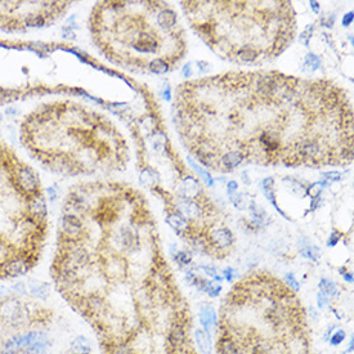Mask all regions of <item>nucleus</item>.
<instances>
[{
	"instance_id": "obj_1",
	"label": "nucleus",
	"mask_w": 354,
	"mask_h": 354,
	"mask_svg": "<svg viewBox=\"0 0 354 354\" xmlns=\"http://www.w3.org/2000/svg\"><path fill=\"white\" fill-rule=\"evenodd\" d=\"M36 260V255L13 251V254L0 264V278H18L26 276L33 270Z\"/></svg>"
},
{
	"instance_id": "obj_2",
	"label": "nucleus",
	"mask_w": 354,
	"mask_h": 354,
	"mask_svg": "<svg viewBox=\"0 0 354 354\" xmlns=\"http://www.w3.org/2000/svg\"><path fill=\"white\" fill-rule=\"evenodd\" d=\"M12 179L16 188L18 189L21 195L25 196V199H29L31 196H35L41 192L39 175L30 166L19 164L12 173Z\"/></svg>"
},
{
	"instance_id": "obj_3",
	"label": "nucleus",
	"mask_w": 354,
	"mask_h": 354,
	"mask_svg": "<svg viewBox=\"0 0 354 354\" xmlns=\"http://www.w3.org/2000/svg\"><path fill=\"white\" fill-rule=\"evenodd\" d=\"M59 233L65 241H83L85 227L83 219L72 213H65L59 219Z\"/></svg>"
},
{
	"instance_id": "obj_4",
	"label": "nucleus",
	"mask_w": 354,
	"mask_h": 354,
	"mask_svg": "<svg viewBox=\"0 0 354 354\" xmlns=\"http://www.w3.org/2000/svg\"><path fill=\"white\" fill-rule=\"evenodd\" d=\"M25 215L36 221L37 224L47 227L48 220V206L43 193H37L26 199V207H25Z\"/></svg>"
},
{
	"instance_id": "obj_5",
	"label": "nucleus",
	"mask_w": 354,
	"mask_h": 354,
	"mask_svg": "<svg viewBox=\"0 0 354 354\" xmlns=\"http://www.w3.org/2000/svg\"><path fill=\"white\" fill-rule=\"evenodd\" d=\"M175 207H177L178 214L185 217L188 221H193L196 219H199L203 213L201 203L196 202L195 200L181 199L175 203Z\"/></svg>"
},
{
	"instance_id": "obj_6",
	"label": "nucleus",
	"mask_w": 354,
	"mask_h": 354,
	"mask_svg": "<svg viewBox=\"0 0 354 354\" xmlns=\"http://www.w3.org/2000/svg\"><path fill=\"white\" fill-rule=\"evenodd\" d=\"M233 242H235V237L228 228L219 227V228L210 231V233H209V244L219 249V250L229 249L233 245Z\"/></svg>"
},
{
	"instance_id": "obj_7",
	"label": "nucleus",
	"mask_w": 354,
	"mask_h": 354,
	"mask_svg": "<svg viewBox=\"0 0 354 354\" xmlns=\"http://www.w3.org/2000/svg\"><path fill=\"white\" fill-rule=\"evenodd\" d=\"M199 318L200 323L202 326V330L205 332H207L209 335L217 328V325H218V316H217L214 306L210 305V304H203L200 308Z\"/></svg>"
},
{
	"instance_id": "obj_8",
	"label": "nucleus",
	"mask_w": 354,
	"mask_h": 354,
	"mask_svg": "<svg viewBox=\"0 0 354 354\" xmlns=\"http://www.w3.org/2000/svg\"><path fill=\"white\" fill-rule=\"evenodd\" d=\"M29 288V296L37 302H47L51 296V285L48 282H43L36 278H31L26 282Z\"/></svg>"
},
{
	"instance_id": "obj_9",
	"label": "nucleus",
	"mask_w": 354,
	"mask_h": 354,
	"mask_svg": "<svg viewBox=\"0 0 354 354\" xmlns=\"http://www.w3.org/2000/svg\"><path fill=\"white\" fill-rule=\"evenodd\" d=\"M244 161V156L238 151H229L218 159V166L223 171H232L236 166L240 165Z\"/></svg>"
},
{
	"instance_id": "obj_10",
	"label": "nucleus",
	"mask_w": 354,
	"mask_h": 354,
	"mask_svg": "<svg viewBox=\"0 0 354 354\" xmlns=\"http://www.w3.org/2000/svg\"><path fill=\"white\" fill-rule=\"evenodd\" d=\"M166 223L178 233V235H185L191 232V223L185 217H182L178 213H171L166 217Z\"/></svg>"
},
{
	"instance_id": "obj_11",
	"label": "nucleus",
	"mask_w": 354,
	"mask_h": 354,
	"mask_svg": "<svg viewBox=\"0 0 354 354\" xmlns=\"http://www.w3.org/2000/svg\"><path fill=\"white\" fill-rule=\"evenodd\" d=\"M187 341V334L185 327L179 323H175L169 331V344L173 349H182Z\"/></svg>"
},
{
	"instance_id": "obj_12",
	"label": "nucleus",
	"mask_w": 354,
	"mask_h": 354,
	"mask_svg": "<svg viewBox=\"0 0 354 354\" xmlns=\"http://www.w3.org/2000/svg\"><path fill=\"white\" fill-rule=\"evenodd\" d=\"M196 287L199 288L200 291L206 292L207 295L210 298H217L219 296L221 291V285L218 284V282H213L210 280H203V278H196L195 282H193Z\"/></svg>"
},
{
	"instance_id": "obj_13",
	"label": "nucleus",
	"mask_w": 354,
	"mask_h": 354,
	"mask_svg": "<svg viewBox=\"0 0 354 354\" xmlns=\"http://www.w3.org/2000/svg\"><path fill=\"white\" fill-rule=\"evenodd\" d=\"M195 340L196 345L200 349L202 354H211L213 353V341H211V336L205 332L202 328H196L195 330Z\"/></svg>"
},
{
	"instance_id": "obj_14",
	"label": "nucleus",
	"mask_w": 354,
	"mask_h": 354,
	"mask_svg": "<svg viewBox=\"0 0 354 354\" xmlns=\"http://www.w3.org/2000/svg\"><path fill=\"white\" fill-rule=\"evenodd\" d=\"M71 354H92V343L84 335L76 336L70 343Z\"/></svg>"
},
{
	"instance_id": "obj_15",
	"label": "nucleus",
	"mask_w": 354,
	"mask_h": 354,
	"mask_svg": "<svg viewBox=\"0 0 354 354\" xmlns=\"http://www.w3.org/2000/svg\"><path fill=\"white\" fill-rule=\"evenodd\" d=\"M157 23H159L163 29L166 30L173 29V27L177 25V15H175L171 9H169V8L163 9V11L157 15Z\"/></svg>"
},
{
	"instance_id": "obj_16",
	"label": "nucleus",
	"mask_w": 354,
	"mask_h": 354,
	"mask_svg": "<svg viewBox=\"0 0 354 354\" xmlns=\"http://www.w3.org/2000/svg\"><path fill=\"white\" fill-rule=\"evenodd\" d=\"M236 59H238L240 62L244 63H251L258 59V51H255L253 47H242L235 53Z\"/></svg>"
},
{
	"instance_id": "obj_17",
	"label": "nucleus",
	"mask_w": 354,
	"mask_h": 354,
	"mask_svg": "<svg viewBox=\"0 0 354 354\" xmlns=\"http://www.w3.org/2000/svg\"><path fill=\"white\" fill-rule=\"evenodd\" d=\"M300 245V254L306 259H310L313 262H317L318 256H320V249L317 246L310 245L306 240L299 241Z\"/></svg>"
},
{
	"instance_id": "obj_18",
	"label": "nucleus",
	"mask_w": 354,
	"mask_h": 354,
	"mask_svg": "<svg viewBox=\"0 0 354 354\" xmlns=\"http://www.w3.org/2000/svg\"><path fill=\"white\" fill-rule=\"evenodd\" d=\"M219 354H240L236 343L229 337H221L218 344Z\"/></svg>"
},
{
	"instance_id": "obj_19",
	"label": "nucleus",
	"mask_w": 354,
	"mask_h": 354,
	"mask_svg": "<svg viewBox=\"0 0 354 354\" xmlns=\"http://www.w3.org/2000/svg\"><path fill=\"white\" fill-rule=\"evenodd\" d=\"M318 287H320V291H322L325 295L330 296V298H335V296L339 295V290L336 287V285L330 280H326V278H322L320 285H318Z\"/></svg>"
},
{
	"instance_id": "obj_20",
	"label": "nucleus",
	"mask_w": 354,
	"mask_h": 354,
	"mask_svg": "<svg viewBox=\"0 0 354 354\" xmlns=\"http://www.w3.org/2000/svg\"><path fill=\"white\" fill-rule=\"evenodd\" d=\"M147 67H148V70L151 71V72H153V74H157V75H163L170 70L169 65H168V63H166L165 61L161 58H156V59H153V61H151Z\"/></svg>"
},
{
	"instance_id": "obj_21",
	"label": "nucleus",
	"mask_w": 354,
	"mask_h": 354,
	"mask_svg": "<svg viewBox=\"0 0 354 354\" xmlns=\"http://www.w3.org/2000/svg\"><path fill=\"white\" fill-rule=\"evenodd\" d=\"M12 290V295L18 298V299H22V298H26L29 296V288H27L26 282H22V281H18V282H15V284L11 286Z\"/></svg>"
},
{
	"instance_id": "obj_22",
	"label": "nucleus",
	"mask_w": 354,
	"mask_h": 354,
	"mask_svg": "<svg viewBox=\"0 0 354 354\" xmlns=\"http://www.w3.org/2000/svg\"><path fill=\"white\" fill-rule=\"evenodd\" d=\"M47 17L44 15H31L25 18V26L26 27H43L45 26Z\"/></svg>"
},
{
	"instance_id": "obj_23",
	"label": "nucleus",
	"mask_w": 354,
	"mask_h": 354,
	"mask_svg": "<svg viewBox=\"0 0 354 354\" xmlns=\"http://www.w3.org/2000/svg\"><path fill=\"white\" fill-rule=\"evenodd\" d=\"M320 65H321V61L317 55H314L313 53H308L305 57V63H304V71L314 72L320 67Z\"/></svg>"
},
{
	"instance_id": "obj_24",
	"label": "nucleus",
	"mask_w": 354,
	"mask_h": 354,
	"mask_svg": "<svg viewBox=\"0 0 354 354\" xmlns=\"http://www.w3.org/2000/svg\"><path fill=\"white\" fill-rule=\"evenodd\" d=\"M13 249L4 236H0V264L13 254Z\"/></svg>"
},
{
	"instance_id": "obj_25",
	"label": "nucleus",
	"mask_w": 354,
	"mask_h": 354,
	"mask_svg": "<svg viewBox=\"0 0 354 354\" xmlns=\"http://www.w3.org/2000/svg\"><path fill=\"white\" fill-rule=\"evenodd\" d=\"M347 337V332L344 331L343 328H337L336 331H334L331 334V336L328 337V343L332 347H337L340 344H343V341Z\"/></svg>"
},
{
	"instance_id": "obj_26",
	"label": "nucleus",
	"mask_w": 354,
	"mask_h": 354,
	"mask_svg": "<svg viewBox=\"0 0 354 354\" xmlns=\"http://www.w3.org/2000/svg\"><path fill=\"white\" fill-rule=\"evenodd\" d=\"M192 253L191 251H178L177 254L174 255V260L182 267L189 266L192 262Z\"/></svg>"
},
{
	"instance_id": "obj_27",
	"label": "nucleus",
	"mask_w": 354,
	"mask_h": 354,
	"mask_svg": "<svg viewBox=\"0 0 354 354\" xmlns=\"http://www.w3.org/2000/svg\"><path fill=\"white\" fill-rule=\"evenodd\" d=\"M188 163H189V165H191L192 168H193V170H195L196 173L199 174V177L202 178L203 182H205V183H206L207 185H214V181H213V178H211V175L209 173H207L206 170L201 169V168H200L199 165H196V164L193 163V161H192V159H188Z\"/></svg>"
},
{
	"instance_id": "obj_28",
	"label": "nucleus",
	"mask_w": 354,
	"mask_h": 354,
	"mask_svg": "<svg viewBox=\"0 0 354 354\" xmlns=\"http://www.w3.org/2000/svg\"><path fill=\"white\" fill-rule=\"evenodd\" d=\"M231 199H232V202L235 205V207H237L238 210H245L249 207V201H247V197L246 195L244 193H238L236 196H231Z\"/></svg>"
},
{
	"instance_id": "obj_29",
	"label": "nucleus",
	"mask_w": 354,
	"mask_h": 354,
	"mask_svg": "<svg viewBox=\"0 0 354 354\" xmlns=\"http://www.w3.org/2000/svg\"><path fill=\"white\" fill-rule=\"evenodd\" d=\"M140 183L144 185L146 187H152L155 185V178H153V171H150V170H143L140 173Z\"/></svg>"
},
{
	"instance_id": "obj_30",
	"label": "nucleus",
	"mask_w": 354,
	"mask_h": 354,
	"mask_svg": "<svg viewBox=\"0 0 354 354\" xmlns=\"http://www.w3.org/2000/svg\"><path fill=\"white\" fill-rule=\"evenodd\" d=\"M201 268H202L203 272L206 273L207 276L211 277L213 280L218 281V284H219V282H221V281H223V277H221L220 274H219L218 270H217V268H215L214 266H202V267H201Z\"/></svg>"
},
{
	"instance_id": "obj_31",
	"label": "nucleus",
	"mask_w": 354,
	"mask_h": 354,
	"mask_svg": "<svg viewBox=\"0 0 354 354\" xmlns=\"http://www.w3.org/2000/svg\"><path fill=\"white\" fill-rule=\"evenodd\" d=\"M285 281H286V284H287L288 287L292 288L295 292H298L300 290V284L298 282L295 276H294V273H287V274L285 276Z\"/></svg>"
},
{
	"instance_id": "obj_32",
	"label": "nucleus",
	"mask_w": 354,
	"mask_h": 354,
	"mask_svg": "<svg viewBox=\"0 0 354 354\" xmlns=\"http://www.w3.org/2000/svg\"><path fill=\"white\" fill-rule=\"evenodd\" d=\"M237 276H238V273H237V270H235V268H232V267H228V268H225V270L221 272V277L225 278L228 282H233V281L237 278Z\"/></svg>"
},
{
	"instance_id": "obj_33",
	"label": "nucleus",
	"mask_w": 354,
	"mask_h": 354,
	"mask_svg": "<svg viewBox=\"0 0 354 354\" xmlns=\"http://www.w3.org/2000/svg\"><path fill=\"white\" fill-rule=\"evenodd\" d=\"M322 188H323V183L317 182V183H313V185H310L306 192H308V195H309L312 199H314V197H318V196H320Z\"/></svg>"
},
{
	"instance_id": "obj_34",
	"label": "nucleus",
	"mask_w": 354,
	"mask_h": 354,
	"mask_svg": "<svg viewBox=\"0 0 354 354\" xmlns=\"http://www.w3.org/2000/svg\"><path fill=\"white\" fill-rule=\"evenodd\" d=\"M330 305V299H328V296L325 295L323 292L320 291L317 294V306L320 309H325L327 306Z\"/></svg>"
},
{
	"instance_id": "obj_35",
	"label": "nucleus",
	"mask_w": 354,
	"mask_h": 354,
	"mask_svg": "<svg viewBox=\"0 0 354 354\" xmlns=\"http://www.w3.org/2000/svg\"><path fill=\"white\" fill-rule=\"evenodd\" d=\"M312 31H313V26L306 27L305 31H304V33H303L302 35L299 36V41H302L303 44L305 45V47H308V44H309V39H310V36H312Z\"/></svg>"
},
{
	"instance_id": "obj_36",
	"label": "nucleus",
	"mask_w": 354,
	"mask_h": 354,
	"mask_svg": "<svg viewBox=\"0 0 354 354\" xmlns=\"http://www.w3.org/2000/svg\"><path fill=\"white\" fill-rule=\"evenodd\" d=\"M11 296H13L12 295L11 287H8L5 285H0V302H3V300L8 299Z\"/></svg>"
},
{
	"instance_id": "obj_37",
	"label": "nucleus",
	"mask_w": 354,
	"mask_h": 354,
	"mask_svg": "<svg viewBox=\"0 0 354 354\" xmlns=\"http://www.w3.org/2000/svg\"><path fill=\"white\" fill-rule=\"evenodd\" d=\"M340 237H341V235H340L339 232H332L331 235H330V238H328V242H327V246H335L337 242L340 241Z\"/></svg>"
},
{
	"instance_id": "obj_38",
	"label": "nucleus",
	"mask_w": 354,
	"mask_h": 354,
	"mask_svg": "<svg viewBox=\"0 0 354 354\" xmlns=\"http://www.w3.org/2000/svg\"><path fill=\"white\" fill-rule=\"evenodd\" d=\"M62 34H63V37H65V39H70V40H72V39H75V37H76V36H75L74 30L71 29L70 26L63 27Z\"/></svg>"
},
{
	"instance_id": "obj_39",
	"label": "nucleus",
	"mask_w": 354,
	"mask_h": 354,
	"mask_svg": "<svg viewBox=\"0 0 354 354\" xmlns=\"http://www.w3.org/2000/svg\"><path fill=\"white\" fill-rule=\"evenodd\" d=\"M47 196H48V200L51 202H54L57 197H58V193H57V189L54 187H49L47 188Z\"/></svg>"
},
{
	"instance_id": "obj_40",
	"label": "nucleus",
	"mask_w": 354,
	"mask_h": 354,
	"mask_svg": "<svg viewBox=\"0 0 354 354\" xmlns=\"http://www.w3.org/2000/svg\"><path fill=\"white\" fill-rule=\"evenodd\" d=\"M323 177L327 178L328 181H340L341 175L337 171H330V173H323Z\"/></svg>"
},
{
	"instance_id": "obj_41",
	"label": "nucleus",
	"mask_w": 354,
	"mask_h": 354,
	"mask_svg": "<svg viewBox=\"0 0 354 354\" xmlns=\"http://www.w3.org/2000/svg\"><path fill=\"white\" fill-rule=\"evenodd\" d=\"M227 188H228V193H229V196H231L233 192H237L238 185H237V182L231 181V182H228V185H227Z\"/></svg>"
},
{
	"instance_id": "obj_42",
	"label": "nucleus",
	"mask_w": 354,
	"mask_h": 354,
	"mask_svg": "<svg viewBox=\"0 0 354 354\" xmlns=\"http://www.w3.org/2000/svg\"><path fill=\"white\" fill-rule=\"evenodd\" d=\"M197 65H199L200 72H201V74H206V71L209 70V67H207V66H209V63L203 62V61H199V62H197Z\"/></svg>"
},
{
	"instance_id": "obj_43",
	"label": "nucleus",
	"mask_w": 354,
	"mask_h": 354,
	"mask_svg": "<svg viewBox=\"0 0 354 354\" xmlns=\"http://www.w3.org/2000/svg\"><path fill=\"white\" fill-rule=\"evenodd\" d=\"M183 76H185V78H189L192 75V71H191V63H187L185 67H183Z\"/></svg>"
},
{
	"instance_id": "obj_44",
	"label": "nucleus",
	"mask_w": 354,
	"mask_h": 354,
	"mask_svg": "<svg viewBox=\"0 0 354 354\" xmlns=\"http://www.w3.org/2000/svg\"><path fill=\"white\" fill-rule=\"evenodd\" d=\"M343 278H344V281H345V282H348V284H353L354 278H353V274H352L351 272L344 273Z\"/></svg>"
},
{
	"instance_id": "obj_45",
	"label": "nucleus",
	"mask_w": 354,
	"mask_h": 354,
	"mask_svg": "<svg viewBox=\"0 0 354 354\" xmlns=\"http://www.w3.org/2000/svg\"><path fill=\"white\" fill-rule=\"evenodd\" d=\"M320 201H321V199H320V196L318 197H314L313 199V202H312V206H310V209L312 210H316L318 206V203H320Z\"/></svg>"
},
{
	"instance_id": "obj_46",
	"label": "nucleus",
	"mask_w": 354,
	"mask_h": 354,
	"mask_svg": "<svg viewBox=\"0 0 354 354\" xmlns=\"http://www.w3.org/2000/svg\"><path fill=\"white\" fill-rule=\"evenodd\" d=\"M352 19H353V13H348L347 16H345V18H344V26H348V23L352 22Z\"/></svg>"
},
{
	"instance_id": "obj_47",
	"label": "nucleus",
	"mask_w": 354,
	"mask_h": 354,
	"mask_svg": "<svg viewBox=\"0 0 354 354\" xmlns=\"http://www.w3.org/2000/svg\"><path fill=\"white\" fill-rule=\"evenodd\" d=\"M5 114L11 115V116H16V115L18 114V111L16 110V108H13V107H11V108L8 107L7 110H5Z\"/></svg>"
},
{
	"instance_id": "obj_48",
	"label": "nucleus",
	"mask_w": 354,
	"mask_h": 354,
	"mask_svg": "<svg viewBox=\"0 0 354 354\" xmlns=\"http://www.w3.org/2000/svg\"><path fill=\"white\" fill-rule=\"evenodd\" d=\"M310 7L313 8V11L316 12V13L320 12V4H318L317 1H310Z\"/></svg>"
},
{
	"instance_id": "obj_49",
	"label": "nucleus",
	"mask_w": 354,
	"mask_h": 354,
	"mask_svg": "<svg viewBox=\"0 0 354 354\" xmlns=\"http://www.w3.org/2000/svg\"><path fill=\"white\" fill-rule=\"evenodd\" d=\"M164 98H165L166 101L170 100V88H169V86H166L165 92H164Z\"/></svg>"
},
{
	"instance_id": "obj_50",
	"label": "nucleus",
	"mask_w": 354,
	"mask_h": 354,
	"mask_svg": "<svg viewBox=\"0 0 354 354\" xmlns=\"http://www.w3.org/2000/svg\"><path fill=\"white\" fill-rule=\"evenodd\" d=\"M1 120H3V115L0 114V121H1Z\"/></svg>"
}]
</instances>
